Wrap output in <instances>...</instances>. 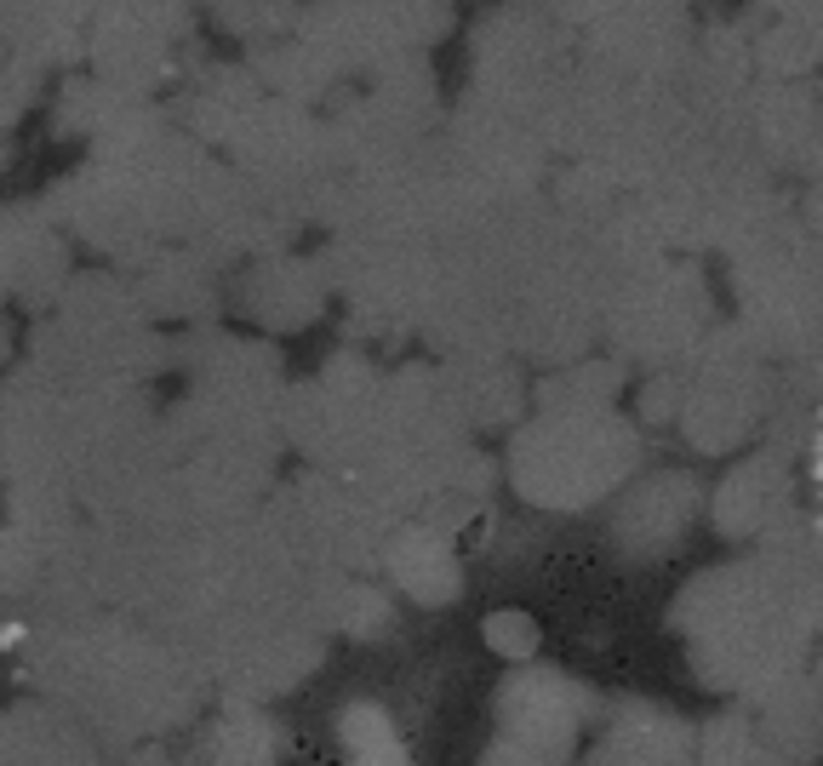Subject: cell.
<instances>
[{"mask_svg": "<svg viewBox=\"0 0 823 766\" xmlns=\"http://www.w3.org/2000/svg\"><path fill=\"white\" fill-rule=\"evenodd\" d=\"M812 486H818V521H823V412H818V446H812Z\"/></svg>", "mask_w": 823, "mask_h": 766, "instance_id": "obj_1", "label": "cell"}]
</instances>
